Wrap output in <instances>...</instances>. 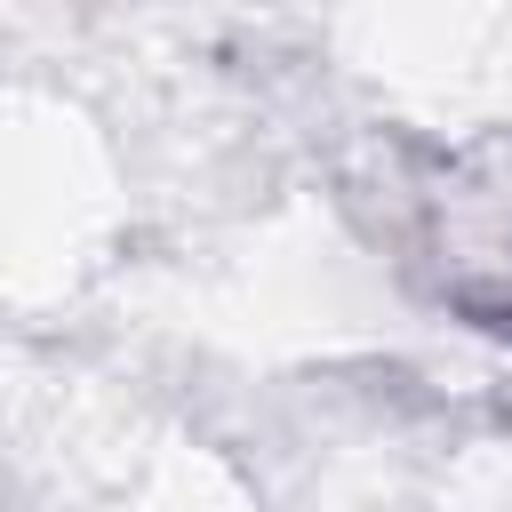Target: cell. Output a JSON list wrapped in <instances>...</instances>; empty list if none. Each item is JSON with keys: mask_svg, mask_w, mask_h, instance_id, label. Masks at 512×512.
Returning a JSON list of instances; mask_svg holds the SVG:
<instances>
[{"mask_svg": "<svg viewBox=\"0 0 512 512\" xmlns=\"http://www.w3.org/2000/svg\"><path fill=\"white\" fill-rule=\"evenodd\" d=\"M480 264H496V272H480V280L448 288V304H456L464 320H480V328H504V336H512V248H488Z\"/></svg>", "mask_w": 512, "mask_h": 512, "instance_id": "1", "label": "cell"}]
</instances>
